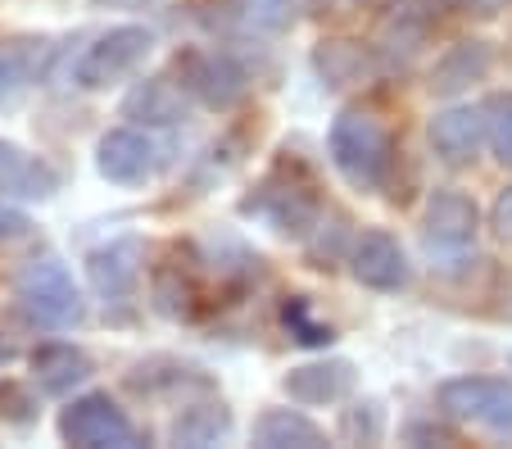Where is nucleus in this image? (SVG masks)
I'll return each instance as SVG.
<instances>
[{
	"mask_svg": "<svg viewBox=\"0 0 512 449\" xmlns=\"http://www.w3.org/2000/svg\"><path fill=\"white\" fill-rule=\"evenodd\" d=\"M14 295H19V309L28 313L37 327L50 332H68L87 318V300H82L78 282L68 273L64 259L55 254H37L14 273Z\"/></svg>",
	"mask_w": 512,
	"mask_h": 449,
	"instance_id": "nucleus-1",
	"label": "nucleus"
},
{
	"mask_svg": "<svg viewBox=\"0 0 512 449\" xmlns=\"http://www.w3.org/2000/svg\"><path fill=\"white\" fill-rule=\"evenodd\" d=\"M331 164L345 177L354 191H377L390 173V132L381 127L377 114L368 109H345V114L331 123Z\"/></svg>",
	"mask_w": 512,
	"mask_h": 449,
	"instance_id": "nucleus-2",
	"label": "nucleus"
},
{
	"mask_svg": "<svg viewBox=\"0 0 512 449\" xmlns=\"http://www.w3.org/2000/svg\"><path fill=\"white\" fill-rule=\"evenodd\" d=\"M155 50V32L150 28H114L105 37H96L73 64V82L87 91H109L118 82H127Z\"/></svg>",
	"mask_w": 512,
	"mask_h": 449,
	"instance_id": "nucleus-3",
	"label": "nucleus"
},
{
	"mask_svg": "<svg viewBox=\"0 0 512 449\" xmlns=\"http://www.w3.org/2000/svg\"><path fill=\"white\" fill-rule=\"evenodd\" d=\"M440 409L458 422L512 436V381L508 377H454L440 386Z\"/></svg>",
	"mask_w": 512,
	"mask_h": 449,
	"instance_id": "nucleus-4",
	"label": "nucleus"
},
{
	"mask_svg": "<svg viewBox=\"0 0 512 449\" xmlns=\"http://www.w3.org/2000/svg\"><path fill=\"white\" fill-rule=\"evenodd\" d=\"M59 436L78 449H132L141 445V431L132 427L123 409L109 400L105 391L82 395L59 413Z\"/></svg>",
	"mask_w": 512,
	"mask_h": 449,
	"instance_id": "nucleus-5",
	"label": "nucleus"
},
{
	"mask_svg": "<svg viewBox=\"0 0 512 449\" xmlns=\"http://www.w3.org/2000/svg\"><path fill=\"white\" fill-rule=\"evenodd\" d=\"M177 73H182L186 96H195L209 109H232L245 100V69L232 55L186 50V55H177Z\"/></svg>",
	"mask_w": 512,
	"mask_h": 449,
	"instance_id": "nucleus-6",
	"label": "nucleus"
},
{
	"mask_svg": "<svg viewBox=\"0 0 512 449\" xmlns=\"http://www.w3.org/2000/svg\"><path fill=\"white\" fill-rule=\"evenodd\" d=\"M435 23H440V0H395V10L381 19L377 55L390 69H408V59L426 46Z\"/></svg>",
	"mask_w": 512,
	"mask_h": 449,
	"instance_id": "nucleus-7",
	"label": "nucleus"
},
{
	"mask_svg": "<svg viewBox=\"0 0 512 449\" xmlns=\"http://www.w3.org/2000/svg\"><path fill=\"white\" fill-rule=\"evenodd\" d=\"M155 141L145 137V132H136V127H114V132H105L96 146V168L105 182L114 186H141L150 182V173H155Z\"/></svg>",
	"mask_w": 512,
	"mask_h": 449,
	"instance_id": "nucleus-8",
	"label": "nucleus"
},
{
	"mask_svg": "<svg viewBox=\"0 0 512 449\" xmlns=\"http://www.w3.org/2000/svg\"><path fill=\"white\" fill-rule=\"evenodd\" d=\"M476 227H481V209L463 191H435L426 200V250H467L476 241Z\"/></svg>",
	"mask_w": 512,
	"mask_h": 449,
	"instance_id": "nucleus-9",
	"label": "nucleus"
},
{
	"mask_svg": "<svg viewBox=\"0 0 512 449\" xmlns=\"http://www.w3.org/2000/svg\"><path fill=\"white\" fill-rule=\"evenodd\" d=\"M349 268L368 291H404L408 286V254L390 232H363L354 241Z\"/></svg>",
	"mask_w": 512,
	"mask_h": 449,
	"instance_id": "nucleus-10",
	"label": "nucleus"
},
{
	"mask_svg": "<svg viewBox=\"0 0 512 449\" xmlns=\"http://www.w3.org/2000/svg\"><path fill=\"white\" fill-rule=\"evenodd\" d=\"M141 259H145V245L136 236H123V241H109L100 250L87 254V277L96 286V295L105 300H127L141 277Z\"/></svg>",
	"mask_w": 512,
	"mask_h": 449,
	"instance_id": "nucleus-11",
	"label": "nucleus"
},
{
	"mask_svg": "<svg viewBox=\"0 0 512 449\" xmlns=\"http://www.w3.org/2000/svg\"><path fill=\"white\" fill-rule=\"evenodd\" d=\"M358 386V372L349 359H322V363H304V368H290L281 377V391L295 404H336L345 400Z\"/></svg>",
	"mask_w": 512,
	"mask_h": 449,
	"instance_id": "nucleus-12",
	"label": "nucleus"
},
{
	"mask_svg": "<svg viewBox=\"0 0 512 449\" xmlns=\"http://www.w3.org/2000/svg\"><path fill=\"white\" fill-rule=\"evenodd\" d=\"M431 146L445 164H472L485 146V114L472 105L440 109L431 118Z\"/></svg>",
	"mask_w": 512,
	"mask_h": 449,
	"instance_id": "nucleus-13",
	"label": "nucleus"
},
{
	"mask_svg": "<svg viewBox=\"0 0 512 449\" xmlns=\"http://www.w3.org/2000/svg\"><path fill=\"white\" fill-rule=\"evenodd\" d=\"M59 191V173L46 159L28 155L14 141H0V196L19 200H50Z\"/></svg>",
	"mask_w": 512,
	"mask_h": 449,
	"instance_id": "nucleus-14",
	"label": "nucleus"
},
{
	"mask_svg": "<svg viewBox=\"0 0 512 449\" xmlns=\"http://www.w3.org/2000/svg\"><path fill=\"white\" fill-rule=\"evenodd\" d=\"M186 109H191L186 87L182 82H173L168 73L145 78L141 87L123 100V114L132 118V123H145V127H173V123H182L186 118Z\"/></svg>",
	"mask_w": 512,
	"mask_h": 449,
	"instance_id": "nucleus-15",
	"label": "nucleus"
},
{
	"mask_svg": "<svg viewBox=\"0 0 512 449\" xmlns=\"http://www.w3.org/2000/svg\"><path fill=\"white\" fill-rule=\"evenodd\" d=\"M490 64H494V50L485 46V41L467 37V41L449 46L445 55L435 59L431 82H426V87H431L435 96H458V91H467L472 82H481L485 73H490Z\"/></svg>",
	"mask_w": 512,
	"mask_h": 449,
	"instance_id": "nucleus-16",
	"label": "nucleus"
},
{
	"mask_svg": "<svg viewBox=\"0 0 512 449\" xmlns=\"http://www.w3.org/2000/svg\"><path fill=\"white\" fill-rule=\"evenodd\" d=\"M245 209H250V214H268L272 227L286 236H304L313 227V218H318V200H313L309 191H300V186H277V182H268L254 200H245Z\"/></svg>",
	"mask_w": 512,
	"mask_h": 449,
	"instance_id": "nucleus-17",
	"label": "nucleus"
},
{
	"mask_svg": "<svg viewBox=\"0 0 512 449\" xmlns=\"http://www.w3.org/2000/svg\"><path fill=\"white\" fill-rule=\"evenodd\" d=\"M91 359L78 350V345H41V350H32V381H37L46 395H68L73 386H82V381L91 377Z\"/></svg>",
	"mask_w": 512,
	"mask_h": 449,
	"instance_id": "nucleus-18",
	"label": "nucleus"
},
{
	"mask_svg": "<svg viewBox=\"0 0 512 449\" xmlns=\"http://www.w3.org/2000/svg\"><path fill=\"white\" fill-rule=\"evenodd\" d=\"M254 440H259L263 449H318L327 445V436H322L318 422H309L304 413L295 409H268L259 422H254Z\"/></svg>",
	"mask_w": 512,
	"mask_h": 449,
	"instance_id": "nucleus-19",
	"label": "nucleus"
},
{
	"mask_svg": "<svg viewBox=\"0 0 512 449\" xmlns=\"http://www.w3.org/2000/svg\"><path fill=\"white\" fill-rule=\"evenodd\" d=\"M313 64L331 87H354L372 73V50H363L358 41H318Z\"/></svg>",
	"mask_w": 512,
	"mask_h": 449,
	"instance_id": "nucleus-20",
	"label": "nucleus"
},
{
	"mask_svg": "<svg viewBox=\"0 0 512 449\" xmlns=\"http://www.w3.org/2000/svg\"><path fill=\"white\" fill-rule=\"evenodd\" d=\"M41 41H0V109H14L37 78Z\"/></svg>",
	"mask_w": 512,
	"mask_h": 449,
	"instance_id": "nucleus-21",
	"label": "nucleus"
},
{
	"mask_svg": "<svg viewBox=\"0 0 512 449\" xmlns=\"http://www.w3.org/2000/svg\"><path fill=\"white\" fill-rule=\"evenodd\" d=\"M232 431V413L223 404H195L186 409L182 418L173 422V440L177 445H213V440H223Z\"/></svg>",
	"mask_w": 512,
	"mask_h": 449,
	"instance_id": "nucleus-22",
	"label": "nucleus"
},
{
	"mask_svg": "<svg viewBox=\"0 0 512 449\" xmlns=\"http://www.w3.org/2000/svg\"><path fill=\"white\" fill-rule=\"evenodd\" d=\"M481 114H485V141L512 168V91H494L481 105Z\"/></svg>",
	"mask_w": 512,
	"mask_h": 449,
	"instance_id": "nucleus-23",
	"label": "nucleus"
},
{
	"mask_svg": "<svg viewBox=\"0 0 512 449\" xmlns=\"http://www.w3.org/2000/svg\"><path fill=\"white\" fill-rule=\"evenodd\" d=\"M381 427H386V418H381V404L368 400V404H354V409H345V418H340V431H345V440H381Z\"/></svg>",
	"mask_w": 512,
	"mask_h": 449,
	"instance_id": "nucleus-24",
	"label": "nucleus"
},
{
	"mask_svg": "<svg viewBox=\"0 0 512 449\" xmlns=\"http://www.w3.org/2000/svg\"><path fill=\"white\" fill-rule=\"evenodd\" d=\"M286 323L295 327V341H300V345H331V341H336V336H331V327L309 323V318H304V304H286Z\"/></svg>",
	"mask_w": 512,
	"mask_h": 449,
	"instance_id": "nucleus-25",
	"label": "nucleus"
},
{
	"mask_svg": "<svg viewBox=\"0 0 512 449\" xmlns=\"http://www.w3.org/2000/svg\"><path fill=\"white\" fill-rule=\"evenodd\" d=\"M490 227H494V236H499L503 245H512V186H503L499 196H494V205H490Z\"/></svg>",
	"mask_w": 512,
	"mask_h": 449,
	"instance_id": "nucleus-26",
	"label": "nucleus"
},
{
	"mask_svg": "<svg viewBox=\"0 0 512 449\" xmlns=\"http://www.w3.org/2000/svg\"><path fill=\"white\" fill-rule=\"evenodd\" d=\"M32 232V223H28V214L23 209H14V205H5L0 200V245H10V241H23V236Z\"/></svg>",
	"mask_w": 512,
	"mask_h": 449,
	"instance_id": "nucleus-27",
	"label": "nucleus"
},
{
	"mask_svg": "<svg viewBox=\"0 0 512 449\" xmlns=\"http://www.w3.org/2000/svg\"><path fill=\"white\" fill-rule=\"evenodd\" d=\"M14 409H23V413H28V418H32V400H28V395H23L19 386H10V381H0V418L23 422Z\"/></svg>",
	"mask_w": 512,
	"mask_h": 449,
	"instance_id": "nucleus-28",
	"label": "nucleus"
},
{
	"mask_svg": "<svg viewBox=\"0 0 512 449\" xmlns=\"http://www.w3.org/2000/svg\"><path fill=\"white\" fill-rule=\"evenodd\" d=\"M472 5H476V14H494L503 0H472Z\"/></svg>",
	"mask_w": 512,
	"mask_h": 449,
	"instance_id": "nucleus-29",
	"label": "nucleus"
}]
</instances>
